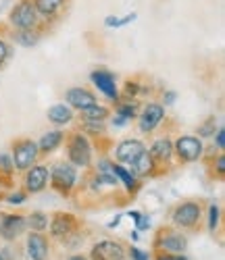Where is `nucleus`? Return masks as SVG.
Here are the masks:
<instances>
[{
    "label": "nucleus",
    "mask_w": 225,
    "mask_h": 260,
    "mask_svg": "<svg viewBox=\"0 0 225 260\" xmlns=\"http://www.w3.org/2000/svg\"><path fill=\"white\" fill-rule=\"evenodd\" d=\"M23 229H25V219L23 216L9 214V216H5L3 225H0V235H3L5 240H13V237H17L19 233H23Z\"/></svg>",
    "instance_id": "ddd939ff"
},
{
    "label": "nucleus",
    "mask_w": 225,
    "mask_h": 260,
    "mask_svg": "<svg viewBox=\"0 0 225 260\" xmlns=\"http://www.w3.org/2000/svg\"><path fill=\"white\" fill-rule=\"evenodd\" d=\"M17 42H19V44H23V46H34L36 42H38V36L32 29H21L17 34Z\"/></svg>",
    "instance_id": "b1692460"
},
{
    "label": "nucleus",
    "mask_w": 225,
    "mask_h": 260,
    "mask_svg": "<svg viewBox=\"0 0 225 260\" xmlns=\"http://www.w3.org/2000/svg\"><path fill=\"white\" fill-rule=\"evenodd\" d=\"M0 260H3V256H0Z\"/></svg>",
    "instance_id": "ea45409f"
},
{
    "label": "nucleus",
    "mask_w": 225,
    "mask_h": 260,
    "mask_svg": "<svg viewBox=\"0 0 225 260\" xmlns=\"http://www.w3.org/2000/svg\"><path fill=\"white\" fill-rule=\"evenodd\" d=\"M67 102L75 108H79V111H86V108L96 104V98L92 92H88L83 88H73V90L67 92Z\"/></svg>",
    "instance_id": "9d476101"
},
{
    "label": "nucleus",
    "mask_w": 225,
    "mask_h": 260,
    "mask_svg": "<svg viewBox=\"0 0 225 260\" xmlns=\"http://www.w3.org/2000/svg\"><path fill=\"white\" fill-rule=\"evenodd\" d=\"M131 167H133V171H136L138 175H146V173L152 171V156L148 152H144V154H140L136 158V162H131Z\"/></svg>",
    "instance_id": "4be33fe9"
},
{
    "label": "nucleus",
    "mask_w": 225,
    "mask_h": 260,
    "mask_svg": "<svg viewBox=\"0 0 225 260\" xmlns=\"http://www.w3.org/2000/svg\"><path fill=\"white\" fill-rule=\"evenodd\" d=\"M144 152H146V148H144V144L138 142V140H125V142H121V144L117 146V158H119L121 162H127V165L136 162V158H138L140 154H144Z\"/></svg>",
    "instance_id": "423d86ee"
},
{
    "label": "nucleus",
    "mask_w": 225,
    "mask_h": 260,
    "mask_svg": "<svg viewBox=\"0 0 225 260\" xmlns=\"http://www.w3.org/2000/svg\"><path fill=\"white\" fill-rule=\"evenodd\" d=\"M23 200H25L23 193H15V196H11V198H9V202H11V204H21Z\"/></svg>",
    "instance_id": "473e14b6"
},
{
    "label": "nucleus",
    "mask_w": 225,
    "mask_h": 260,
    "mask_svg": "<svg viewBox=\"0 0 225 260\" xmlns=\"http://www.w3.org/2000/svg\"><path fill=\"white\" fill-rule=\"evenodd\" d=\"M217 171H219V173H223V171H225V158H223V156H219V158H217Z\"/></svg>",
    "instance_id": "f704fd0d"
},
{
    "label": "nucleus",
    "mask_w": 225,
    "mask_h": 260,
    "mask_svg": "<svg viewBox=\"0 0 225 260\" xmlns=\"http://www.w3.org/2000/svg\"><path fill=\"white\" fill-rule=\"evenodd\" d=\"M131 258H133V260H148V254L140 252L138 248H131Z\"/></svg>",
    "instance_id": "7c9ffc66"
},
{
    "label": "nucleus",
    "mask_w": 225,
    "mask_h": 260,
    "mask_svg": "<svg viewBox=\"0 0 225 260\" xmlns=\"http://www.w3.org/2000/svg\"><path fill=\"white\" fill-rule=\"evenodd\" d=\"M159 260H186V256H163Z\"/></svg>",
    "instance_id": "c9c22d12"
},
{
    "label": "nucleus",
    "mask_w": 225,
    "mask_h": 260,
    "mask_svg": "<svg viewBox=\"0 0 225 260\" xmlns=\"http://www.w3.org/2000/svg\"><path fill=\"white\" fill-rule=\"evenodd\" d=\"M125 123H127V119H123V117H117V119H115V125H117V127H121V125H125Z\"/></svg>",
    "instance_id": "4c0bfd02"
},
{
    "label": "nucleus",
    "mask_w": 225,
    "mask_h": 260,
    "mask_svg": "<svg viewBox=\"0 0 225 260\" xmlns=\"http://www.w3.org/2000/svg\"><path fill=\"white\" fill-rule=\"evenodd\" d=\"M119 117H123V119L136 117V106H133V104H125V106H121V108H119Z\"/></svg>",
    "instance_id": "cd10ccee"
},
{
    "label": "nucleus",
    "mask_w": 225,
    "mask_h": 260,
    "mask_svg": "<svg viewBox=\"0 0 225 260\" xmlns=\"http://www.w3.org/2000/svg\"><path fill=\"white\" fill-rule=\"evenodd\" d=\"M163 121V108L159 104H148L140 117V129L142 132H152Z\"/></svg>",
    "instance_id": "9b49d317"
},
{
    "label": "nucleus",
    "mask_w": 225,
    "mask_h": 260,
    "mask_svg": "<svg viewBox=\"0 0 225 260\" xmlns=\"http://www.w3.org/2000/svg\"><path fill=\"white\" fill-rule=\"evenodd\" d=\"M13 167H15V165H13V160H11L7 154L0 156V169H3L5 173H11V171H13Z\"/></svg>",
    "instance_id": "c85d7f7f"
},
{
    "label": "nucleus",
    "mask_w": 225,
    "mask_h": 260,
    "mask_svg": "<svg viewBox=\"0 0 225 260\" xmlns=\"http://www.w3.org/2000/svg\"><path fill=\"white\" fill-rule=\"evenodd\" d=\"M61 5H63V0H34L36 11L42 13V15H46V17L48 15H54Z\"/></svg>",
    "instance_id": "aec40b11"
},
{
    "label": "nucleus",
    "mask_w": 225,
    "mask_h": 260,
    "mask_svg": "<svg viewBox=\"0 0 225 260\" xmlns=\"http://www.w3.org/2000/svg\"><path fill=\"white\" fill-rule=\"evenodd\" d=\"M69 260H86V258H81V256H73V258H69Z\"/></svg>",
    "instance_id": "58836bf2"
},
{
    "label": "nucleus",
    "mask_w": 225,
    "mask_h": 260,
    "mask_svg": "<svg viewBox=\"0 0 225 260\" xmlns=\"http://www.w3.org/2000/svg\"><path fill=\"white\" fill-rule=\"evenodd\" d=\"M94 260H123V248L115 242H100L92 250Z\"/></svg>",
    "instance_id": "6e6552de"
},
{
    "label": "nucleus",
    "mask_w": 225,
    "mask_h": 260,
    "mask_svg": "<svg viewBox=\"0 0 225 260\" xmlns=\"http://www.w3.org/2000/svg\"><path fill=\"white\" fill-rule=\"evenodd\" d=\"M92 81L96 83V88H98L102 94H106L110 100H117V98H119L115 79H112L110 73H106V71H94V73H92Z\"/></svg>",
    "instance_id": "1a4fd4ad"
},
{
    "label": "nucleus",
    "mask_w": 225,
    "mask_h": 260,
    "mask_svg": "<svg viewBox=\"0 0 225 260\" xmlns=\"http://www.w3.org/2000/svg\"><path fill=\"white\" fill-rule=\"evenodd\" d=\"M165 98H167V104H173V102H175V94H173V92H167Z\"/></svg>",
    "instance_id": "e433bc0d"
},
{
    "label": "nucleus",
    "mask_w": 225,
    "mask_h": 260,
    "mask_svg": "<svg viewBox=\"0 0 225 260\" xmlns=\"http://www.w3.org/2000/svg\"><path fill=\"white\" fill-rule=\"evenodd\" d=\"M69 158L77 167H88L90 165L92 150H90V144H88V140L83 136H73V140L69 144Z\"/></svg>",
    "instance_id": "f03ea898"
},
{
    "label": "nucleus",
    "mask_w": 225,
    "mask_h": 260,
    "mask_svg": "<svg viewBox=\"0 0 225 260\" xmlns=\"http://www.w3.org/2000/svg\"><path fill=\"white\" fill-rule=\"evenodd\" d=\"M71 117H73L71 108H69V106H65V104H57V106H52L50 111H48V119H50L52 123H57V125L69 123Z\"/></svg>",
    "instance_id": "dca6fc26"
},
{
    "label": "nucleus",
    "mask_w": 225,
    "mask_h": 260,
    "mask_svg": "<svg viewBox=\"0 0 225 260\" xmlns=\"http://www.w3.org/2000/svg\"><path fill=\"white\" fill-rule=\"evenodd\" d=\"M209 214H211V219H209V229L215 231V227H217V223H219V208L213 204V206L209 208Z\"/></svg>",
    "instance_id": "bb28decb"
},
{
    "label": "nucleus",
    "mask_w": 225,
    "mask_h": 260,
    "mask_svg": "<svg viewBox=\"0 0 225 260\" xmlns=\"http://www.w3.org/2000/svg\"><path fill=\"white\" fill-rule=\"evenodd\" d=\"M30 225H32V229H36V231H42L44 227L48 225V219H46V216H44L42 212H36V214H32Z\"/></svg>",
    "instance_id": "a878e982"
},
{
    "label": "nucleus",
    "mask_w": 225,
    "mask_h": 260,
    "mask_svg": "<svg viewBox=\"0 0 225 260\" xmlns=\"http://www.w3.org/2000/svg\"><path fill=\"white\" fill-rule=\"evenodd\" d=\"M223 146H225V132H223V129H219V132H217V148L223 150Z\"/></svg>",
    "instance_id": "2f4dec72"
},
{
    "label": "nucleus",
    "mask_w": 225,
    "mask_h": 260,
    "mask_svg": "<svg viewBox=\"0 0 225 260\" xmlns=\"http://www.w3.org/2000/svg\"><path fill=\"white\" fill-rule=\"evenodd\" d=\"M11 21L19 29H32L38 23V11H36V7L32 3H21V5H17L13 9Z\"/></svg>",
    "instance_id": "f257e3e1"
},
{
    "label": "nucleus",
    "mask_w": 225,
    "mask_h": 260,
    "mask_svg": "<svg viewBox=\"0 0 225 260\" xmlns=\"http://www.w3.org/2000/svg\"><path fill=\"white\" fill-rule=\"evenodd\" d=\"M136 19V13H131V15H125V17H121V19H117V17H106V27H123V25H127V23H131V21Z\"/></svg>",
    "instance_id": "393cba45"
},
{
    "label": "nucleus",
    "mask_w": 225,
    "mask_h": 260,
    "mask_svg": "<svg viewBox=\"0 0 225 260\" xmlns=\"http://www.w3.org/2000/svg\"><path fill=\"white\" fill-rule=\"evenodd\" d=\"M175 150L182 160H196L200 154H202V144L198 138H192V136H186V138H179L177 144H175Z\"/></svg>",
    "instance_id": "7ed1b4c3"
},
{
    "label": "nucleus",
    "mask_w": 225,
    "mask_h": 260,
    "mask_svg": "<svg viewBox=\"0 0 225 260\" xmlns=\"http://www.w3.org/2000/svg\"><path fill=\"white\" fill-rule=\"evenodd\" d=\"M61 142H63L61 132H48V134H44V138L40 140V150L42 152H50V150H54Z\"/></svg>",
    "instance_id": "6ab92c4d"
},
{
    "label": "nucleus",
    "mask_w": 225,
    "mask_h": 260,
    "mask_svg": "<svg viewBox=\"0 0 225 260\" xmlns=\"http://www.w3.org/2000/svg\"><path fill=\"white\" fill-rule=\"evenodd\" d=\"M161 246H163V250H169V252H182V250H186V240L182 235H167L161 242Z\"/></svg>",
    "instance_id": "412c9836"
},
{
    "label": "nucleus",
    "mask_w": 225,
    "mask_h": 260,
    "mask_svg": "<svg viewBox=\"0 0 225 260\" xmlns=\"http://www.w3.org/2000/svg\"><path fill=\"white\" fill-rule=\"evenodd\" d=\"M171 142L169 140H159V142H154L152 148H150V156L152 158H159V160H167L171 156Z\"/></svg>",
    "instance_id": "f3484780"
},
{
    "label": "nucleus",
    "mask_w": 225,
    "mask_h": 260,
    "mask_svg": "<svg viewBox=\"0 0 225 260\" xmlns=\"http://www.w3.org/2000/svg\"><path fill=\"white\" fill-rule=\"evenodd\" d=\"M112 173H115V177L121 179V183L127 187V189H133L136 187V179H133V175L125 169V167H119V165H112Z\"/></svg>",
    "instance_id": "5701e85b"
},
{
    "label": "nucleus",
    "mask_w": 225,
    "mask_h": 260,
    "mask_svg": "<svg viewBox=\"0 0 225 260\" xmlns=\"http://www.w3.org/2000/svg\"><path fill=\"white\" fill-rule=\"evenodd\" d=\"M48 183V169L46 167H32V171L27 173L25 177V185L32 193L36 191H42Z\"/></svg>",
    "instance_id": "f8f14e48"
},
{
    "label": "nucleus",
    "mask_w": 225,
    "mask_h": 260,
    "mask_svg": "<svg viewBox=\"0 0 225 260\" xmlns=\"http://www.w3.org/2000/svg\"><path fill=\"white\" fill-rule=\"evenodd\" d=\"M133 221H138V229H148L150 227V219H148V216H144V214H140V212H138V216Z\"/></svg>",
    "instance_id": "c756f323"
},
{
    "label": "nucleus",
    "mask_w": 225,
    "mask_h": 260,
    "mask_svg": "<svg viewBox=\"0 0 225 260\" xmlns=\"http://www.w3.org/2000/svg\"><path fill=\"white\" fill-rule=\"evenodd\" d=\"M106 117H108V111L104 106H98V104L90 106V108H86V111H83V119L88 123H102Z\"/></svg>",
    "instance_id": "a211bd4d"
},
{
    "label": "nucleus",
    "mask_w": 225,
    "mask_h": 260,
    "mask_svg": "<svg viewBox=\"0 0 225 260\" xmlns=\"http://www.w3.org/2000/svg\"><path fill=\"white\" fill-rule=\"evenodd\" d=\"M75 179H77V173H75V169L71 165H57L52 169V183L63 191L71 189Z\"/></svg>",
    "instance_id": "39448f33"
},
{
    "label": "nucleus",
    "mask_w": 225,
    "mask_h": 260,
    "mask_svg": "<svg viewBox=\"0 0 225 260\" xmlns=\"http://www.w3.org/2000/svg\"><path fill=\"white\" fill-rule=\"evenodd\" d=\"M198 216H200V206L194 202H186L173 212V221L182 227H192L198 221Z\"/></svg>",
    "instance_id": "0eeeda50"
},
{
    "label": "nucleus",
    "mask_w": 225,
    "mask_h": 260,
    "mask_svg": "<svg viewBox=\"0 0 225 260\" xmlns=\"http://www.w3.org/2000/svg\"><path fill=\"white\" fill-rule=\"evenodd\" d=\"M46 252H48V246H46V240L40 235V233H30L27 237V254L32 260H44L46 258Z\"/></svg>",
    "instance_id": "4468645a"
},
{
    "label": "nucleus",
    "mask_w": 225,
    "mask_h": 260,
    "mask_svg": "<svg viewBox=\"0 0 225 260\" xmlns=\"http://www.w3.org/2000/svg\"><path fill=\"white\" fill-rule=\"evenodd\" d=\"M5 58H7V44H5L3 40H0V62H3Z\"/></svg>",
    "instance_id": "72a5a7b5"
},
{
    "label": "nucleus",
    "mask_w": 225,
    "mask_h": 260,
    "mask_svg": "<svg viewBox=\"0 0 225 260\" xmlns=\"http://www.w3.org/2000/svg\"><path fill=\"white\" fill-rule=\"evenodd\" d=\"M75 229V221L71 214H57L54 221L50 225V231L54 237H63V235H69Z\"/></svg>",
    "instance_id": "2eb2a0df"
},
{
    "label": "nucleus",
    "mask_w": 225,
    "mask_h": 260,
    "mask_svg": "<svg viewBox=\"0 0 225 260\" xmlns=\"http://www.w3.org/2000/svg\"><path fill=\"white\" fill-rule=\"evenodd\" d=\"M38 154V146L34 142H21L15 148V156H13V165L17 169H30L36 160Z\"/></svg>",
    "instance_id": "20e7f679"
}]
</instances>
